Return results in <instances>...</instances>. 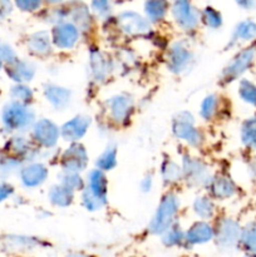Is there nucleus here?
Wrapping results in <instances>:
<instances>
[{
  "label": "nucleus",
  "instance_id": "obj_6",
  "mask_svg": "<svg viewBox=\"0 0 256 257\" xmlns=\"http://www.w3.org/2000/svg\"><path fill=\"white\" fill-rule=\"evenodd\" d=\"M175 17L177 22L185 28H192L197 24V15L187 3H176Z\"/></svg>",
  "mask_w": 256,
  "mask_h": 257
},
{
  "label": "nucleus",
  "instance_id": "obj_8",
  "mask_svg": "<svg viewBox=\"0 0 256 257\" xmlns=\"http://www.w3.org/2000/svg\"><path fill=\"white\" fill-rule=\"evenodd\" d=\"M34 137L40 143L50 146L55 142L58 137V131L50 122H39L35 125Z\"/></svg>",
  "mask_w": 256,
  "mask_h": 257
},
{
  "label": "nucleus",
  "instance_id": "obj_29",
  "mask_svg": "<svg viewBox=\"0 0 256 257\" xmlns=\"http://www.w3.org/2000/svg\"><path fill=\"white\" fill-rule=\"evenodd\" d=\"M248 257H255V256H248Z\"/></svg>",
  "mask_w": 256,
  "mask_h": 257
},
{
  "label": "nucleus",
  "instance_id": "obj_3",
  "mask_svg": "<svg viewBox=\"0 0 256 257\" xmlns=\"http://www.w3.org/2000/svg\"><path fill=\"white\" fill-rule=\"evenodd\" d=\"M253 57H255V49L253 48H248V49H245L240 54H237V57L233 59L230 67L226 69V73H227L228 77L235 78L237 75H240L242 72H245L246 68L250 67Z\"/></svg>",
  "mask_w": 256,
  "mask_h": 257
},
{
  "label": "nucleus",
  "instance_id": "obj_18",
  "mask_svg": "<svg viewBox=\"0 0 256 257\" xmlns=\"http://www.w3.org/2000/svg\"><path fill=\"white\" fill-rule=\"evenodd\" d=\"M233 190L235 188H233L232 183L228 180H223V178L217 180V182L215 183V188H213L216 196H220V197H228V196L232 195Z\"/></svg>",
  "mask_w": 256,
  "mask_h": 257
},
{
  "label": "nucleus",
  "instance_id": "obj_27",
  "mask_svg": "<svg viewBox=\"0 0 256 257\" xmlns=\"http://www.w3.org/2000/svg\"><path fill=\"white\" fill-rule=\"evenodd\" d=\"M10 13V3L0 2V19H4Z\"/></svg>",
  "mask_w": 256,
  "mask_h": 257
},
{
  "label": "nucleus",
  "instance_id": "obj_10",
  "mask_svg": "<svg viewBox=\"0 0 256 257\" xmlns=\"http://www.w3.org/2000/svg\"><path fill=\"white\" fill-rule=\"evenodd\" d=\"M212 238V231H211L210 226L206 223H198L195 227L191 228L190 233L187 235V240L191 243H203L207 242Z\"/></svg>",
  "mask_w": 256,
  "mask_h": 257
},
{
  "label": "nucleus",
  "instance_id": "obj_1",
  "mask_svg": "<svg viewBox=\"0 0 256 257\" xmlns=\"http://www.w3.org/2000/svg\"><path fill=\"white\" fill-rule=\"evenodd\" d=\"M33 119V113L27 105L19 102H10L3 108L2 122L4 127L10 132L24 130L30 124Z\"/></svg>",
  "mask_w": 256,
  "mask_h": 257
},
{
  "label": "nucleus",
  "instance_id": "obj_23",
  "mask_svg": "<svg viewBox=\"0 0 256 257\" xmlns=\"http://www.w3.org/2000/svg\"><path fill=\"white\" fill-rule=\"evenodd\" d=\"M162 3H150L147 4V13L150 14V17L152 18H160L165 14V9H163Z\"/></svg>",
  "mask_w": 256,
  "mask_h": 257
},
{
  "label": "nucleus",
  "instance_id": "obj_16",
  "mask_svg": "<svg viewBox=\"0 0 256 257\" xmlns=\"http://www.w3.org/2000/svg\"><path fill=\"white\" fill-rule=\"evenodd\" d=\"M188 55L187 50L182 49V48H177V49H173L172 52V57H171V67L173 69H181V68L185 67L186 64L188 63Z\"/></svg>",
  "mask_w": 256,
  "mask_h": 257
},
{
  "label": "nucleus",
  "instance_id": "obj_17",
  "mask_svg": "<svg viewBox=\"0 0 256 257\" xmlns=\"http://www.w3.org/2000/svg\"><path fill=\"white\" fill-rule=\"evenodd\" d=\"M0 59L3 63H7L8 65L17 62V53L14 52L12 47L8 43L0 40Z\"/></svg>",
  "mask_w": 256,
  "mask_h": 257
},
{
  "label": "nucleus",
  "instance_id": "obj_5",
  "mask_svg": "<svg viewBox=\"0 0 256 257\" xmlns=\"http://www.w3.org/2000/svg\"><path fill=\"white\" fill-rule=\"evenodd\" d=\"M7 73L14 82L23 83L28 82V80L33 77L34 70H33L32 65H30L29 63L17 60V62L13 63V64L8 65Z\"/></svg>",
  "mask_w": 256,
  "mask_h": 257
},
{
  "label": "nucleus",
  "instance_id": "obj_11",
  "mask_svg": "<svg viewBox=\"0 0 256 257\" xmlns=\"http://www.w3.org/2000/svg\"><path fill=\"white\" fill-rule=\"evenodd\" d=\"M242 245L248 253L256 257V222L250 223L242 232Z\"/></svg>",
  "mask_w": 256,
  "mask_h": 257
},
{
  "label": "nucleus",
  "instance_id": "obj_21",
  "mask_svg": "<svg viewBox=\"0 0 256 257\" xmlns=\"http://www.w3.org/2000/svg\"><path fill=\"white\" fill-rule=\"evenodd\" d=\"M18 166V160L13 156H8V157L2 158L0 160V175H8V173L13 172L15 167Z\"/></svg>",
  "mask_w": 256,
  "mask_h": 257
},
{
  "label": "nucleus",
  "instance_id": "obj_19",
  "mask_svg": "<svg viewBox=\"0 0 256 257\" xmlns=\"http://www.w3.org/2000/svg\"><path fill=\"white\" fill-rule=\"evenodd\" d=\"M12 97L14 98V102H19L24 104L28 99H30L32 93H30V90L27 87H24L22 84H18L12 89Z\"/></svg>",
  "mask_w": 256,
  "mask_h": 257
},
{
  "label": "nucleus",
  "instance_id": "obj_25",
  "mask_svg": "<svg viewBox=\"0 0 256 257\" xmlns=\"http://www.w3.org/2000/svg\"><path fill=\"white\" fill-rule=\"evenodd\" d=\"M13 191L14 190H13V187L9 183L0 182V203L4 202L5 200H8V198L12 196Z\"/></svg>",
  "mask_w": 256,
  "mask_h": 257
},
{
  "label": "nucleus",
  "instance_id": "obj_28",
  "mask_svg": "<svg viewBox=\"0 0 256 257\" xmlns=\"http://www.w3.org/2000/svg\"><path fill=\"white\" fill-rule=\"evenodd\" d=\"M2 68H3V62H2V59H0V70H2Z\"/></svg>",
  "mask_w": 256,
  "mask_h": 257
},
{
  "label": "nucleus",
  "instance_id": "obj_12",
  "mask_svg": "<svg viewBox=\"0 0 256 257\" xmlns=\"http://www.w3.org/2000/svg\"><path fill=\"white\" fill-rule=\"evenodd\" d=\"M85 127H87V119H73V122L68 123L64 127V137L69 138V140H75V138H79L80 136L84 133Z\"/></svg>",
  "mask_w": 256,
  "mask_h": 257
},
{
  "label": "nucleus",
  "instance_id": "obj_13",
  "mask_svg": "<svg viewBox=\"0 0 256 257\" xmlns=\"http://www.w3.org/2000/svg\"><path fill=\"white\" fill-rule=\"evenodd\" d=\"M242 141L248 147L256 148V118H251L243 124Z\"/></svg>",
  "mask_w": 256,
  "mask_h": 257
},
{
  "label": "nucleus",
  "instance_id": "obj_7",
  "mask_svg": "<svg viewBox=\"0 0 256 257\" xmlns=\"http://www.w3.org/2000/svg\"><path fill=\"white\" fill-rule=\"evenodd\" d=\"M78 32L73 25L63 24L54 32V40L59 47L69 48L75 43Z\"/></svg>",
  "mask_w": 256,
  "mask_h": 257
},
{
  "label": "nucleus",
  "instance_id": "obj_26",
  "mask_svg": "<svg viewBox=\"0 0 256 257\" xmlns=\"http://www.w3.org/2000/svg\"><path fill=\"white\" fill-rule=\"evenodd\" d=\"M17 7H19L23 10H32L35 7H39V3H32V2H17Z\"/></svg>",
  "mask_w": 256,
  "mask_h": 257
},
{
  "label": "nucleus",
  "instance_id": "obj_4",
  "mask_svg": "<svg viewBox=\"0 0 256 257\" xmlns=\"http://www.w3.org/2000/svg\"><path fill=\"white\" fill-rule=\"evenodd\" d=\"M45 175V168L43 167L42 165H38V163H34V165H30L28 167L23 168L20 171V178H22V182L24 183L25 186H37L39 185L40 182H43Z\"/></svg>",
  "mask_w": 256,
  "mask_h": 257
},
{
  "label": "nucleus",
  "instance_id": "obj_9",
  "mask_svg": "<svg viewBox=\"0 0 256 257\" xmlns=\"http://www.w3.org/2000/svg\"><path fill=\"white\" fill-rule=\"evenodd\" d=\"M238 235H240L238 226L232 221H226L220 231V240H218L220 245L225 246V247H232L237 242Z\"/></svg>",
  "mask_w": 256,
  "mask_h": 257
},
{
  "label": "nucleus",
  "instance_id": "obj_15",
  "mask_svg": "<svg viewBox=\"0 0 256 257\" xmlns=\"http://www.w3.org/2000/svg\"><path fill=\"white\" fill-rule=\"evenodd\" d=\"M240 94L245 102L256 105V85L248 80H242L240 84Z\"/></svg>",
  "mask_w": 256,
  "mask_h": 257
},
{
  "label": "nucleus",
  "instance_id": "obj_14",
  "mask_svg": "<svg viewBox=\"0 0 256 257\" xmlns=\"http://www.w3.org/2000/svg\"><path fill=\"white\" fill-rule=\"evenodd\" d=\"M235 35L237 39L248 40L256 35V24L252 22H242L236 28Z\"/></svg>",
  "mask_w": 256,
  "mask_h": 257
},
{
  "label": "nucleus",
  "instance_id": "obj_22",
  "mask_svg": "<svg viewBox=\"0 0 256 257\" xmlns=\"http://www.w3.org/2000/svg\"><path fill=\"white\" fill-rule=\"evenodd\" d=\"M196 210H197V213H200L203 217H208L212 213V205L208 202L205 198H201L200 201L197 200L196 202Z\"/></svg>",
  "mask_w": 256,
  "mask_h": 257
},
{
  "label": "nucleus",
  "instance_id": "obj_24",
  "mask_svg": "<svg viewBox=\"0 0 256 257\" xmlns=\"http://www.w3.org/2000/svg\"><path fill=\"white\" fill-rule=\"evenodd\" d=\"M215 105H216V98L215 97H208L207 99L205 100V103H203L202 105V114L205 115L206 118L210 117L211 114H212L213 112H215Z\"/></svg>",
  "mask_w": 256,
  "mask_h": 257
},
{
  "label": "nucleus",
  "instance_id": "obj_2",
  "mask_svg": "<svg viewBox=\"0 0 256 257\" xmlns=\"http://www.w3.org/2000/svg\"><path fill=\"white\" fill-rule=\"evenodd\" d=\"M177 210V200L172 196H167L161 203L160 210L157 211L155 220H153L152 228L155 232H162L167 228L170 222L172 221L173 215L176 213Z\"/></svg>",
  "mask_w": 256,
  "mask_h": 257
},
{
  "label": "nucleus",
  "instance_id": "obj_20",
  "mask_svg": "<svg viewBox=\"0 0 256 257\" xmlns=\"http://www.w3.org/2000/svg\"><path fill=\"white\" fill-rule=\"evenodd\" d=\"M177 135L180 136V137L185 138V140H188L190 142H193V141L197 140L198 137L197 132H195V130H192L188 123H180V124H178Z\"/></svg>",
  "mask_w": 256,
  "mask_h": 257
}]
</instances>
